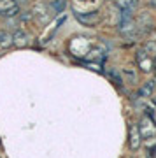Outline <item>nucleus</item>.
<instances>
[{
	"label": "nucleus",
	"mask_w": 156,
	"mask_h": 158,
	"mask_svg": "<svg viewBox=\"0 0 156 158\" xmlns=\"http://www.w3.org/2000/svg\"><path fill=\"white\" fill-rule=\"evenodd\" d=\"M137 128H139L140 139H153V137L156 135V125L149 116H144Z\"/></svg>",
	"instance_id": "f257e3e1"
},
{
	"label": "nucleus",
	"mask_w": 156,
	"mask_h": 158,
	"mask_svg": "<svg viewBox=\"0 0 156 158\" xmlns=\"http://www.w3.org/2000/svg\"><path fill=\"white\" fill-rule=\"evenodd\" d=\"M19 14V6L16 0H0V16L12 18Z\"/></svg>",
	"instance_id": "f03ea898"
},
{
	"label": "nucleus",
	"mask_w": 156,
	"mask_h": 158,
	"mask_svg": "<svg viewBox=\"0 0 156 158\" xmlns=\"http://www.w3.org/2000/svg\"><path fill=\"white\" fill-rule=\"evenodd\" d=\"M137 62H139V67L144 70V72H149L153 65H154V56H149L147 49H140L137 53Z\"/></svg>",
	"instance_id": "7ed1b4c3"
},
{
	"label": "nucleus",
	"mask_w": 156,
	"mask_h": 158,
	"mask_svg": "<svg viewBox=\"0 0 156 158\" xmlns=\"http://www.w3.org/2000/svg\"><path fill=\"white\" fill-rule=\"evenodd\" d=\"M140 146V134H139V128L132 125L130 127V148L132 149H137Z\"/></svg>",
	"instance_id": "20e7f679"
},
{
	"label": "nucleus",
	"mask_w": 156,
	"mask_h": 158,
	"mask_svg": "<svg viewBox=\"0 0 156 158\" xmlns=\"http://www.w3.org/2000/svg\"><path fill=\"white\" fill-rule=\"evenodd\" d=\"M76 18H77L81 23H84V25H95V23L100 19V16H98L96 12H89V14H86V16H84V14H81V12H77V14H76Z\"/></svg>",
	"instance_id": "39448f33"
},
{
	"label": "nucleus",
	"mask_w": 156,
	"mask_h": 158,
	"mask_svg": "<svg viewBox=\"0 0 156 158\" xmlns=\"http://www.w3.org/2000/svg\"><path fill=\"white\" fill-rule=\"evenodd\" d=\"M12 44H16L18 48H23V46L28 44V35L23 32V30H16V34L12 35Z\"/></svg>",
	"instance_id": "423d86ee"
},
{
	"label": "nucleus",
	"mask_w": 156,
	"mask_h": 158,
	"mask_svg": "<svg viewBox=\"0 0 156 158\" xmlns=\"http://www.w3.org/2000/svg\"><path fill=\"white\" fill-rule=\"evenodd\" d=\"M12 44V35L7 34V32H2L0 34V46L2 48H9Z\"/></svg>",
	"instance_id": "0eeeda50"
},
{
	"label": "nucleus",
	"mask_w": 156,
	"mask_h": 158,
	"mask_svg": "<svg viewBox=\"0 0 156 158\" xmlns=\"http://www.w3.org/2000/svg\"><path fill=\"white\" fill-rule=\"evenodd\" d=\"M123 77L128 79L130 85H135V83H137V74H135L132 69H126V70H123Z\"/></svg>",
	"instance_id": "6e6552de"
},
{
	"label": "nucleus",
	"mask_w": 156,
	"mask_h": 158,
	"mask_svg": "<svg viewBox=\"0 0 156 158\" xmlns=\"http://www.w3.org/2000/svg\"><path fill=\"white\" fill-rule=\"evenodd\" d=\"M116 4L121 9H132V7L137 4V0H116Z\"/></svg>",
	"instance_id": "1a4fd4ad"
},
{
	"label": "nucleus",
	"mask_w": 156,
	"mask_h": 158,
	"mask_svg": "<svg viewBox=\"0 0 156 158\" xmlns=\"http://www.w3.org/2000/svg\"><path fill=\"white\" fill-rule=\"evenodd\" d=\"M65 6H67V0H55V2H53V9H55L56 12H61L65 9Z\"/></svg>",
	"instance_id": "9d476101"
},
{
	"label": "nucleus",
	"mask_w": 156,
	"mask_h": 158,
	"mask_svg": "<svg viewBox=\"0 0 156 158\" xmlns=\"http://www.w3.org/2000/svg\"><path fill=\"white\" fill-rule=\"evenodd\" d=\"M151 90H153V83H147V85L140 90V95H142V97H149L151 95Z\"/></svg>",
	"instance_id": "9b49d317"
},
{
	"label": "nucleus",
	"mask_w": 156,
	"mask_h": 158,
	"mask_svg": "<svg viewBox=\"0 0 156 158\" xmlns=\"http://www.w3.org/2000/svg\"><path fill=\"white\" fill-rule=\"evenodd\" d=\"M149 156H151V158L156 156V146H151V148H149Z\"/></svg>",
	"instance_id": "f8f14e48"
}]
</instances>
